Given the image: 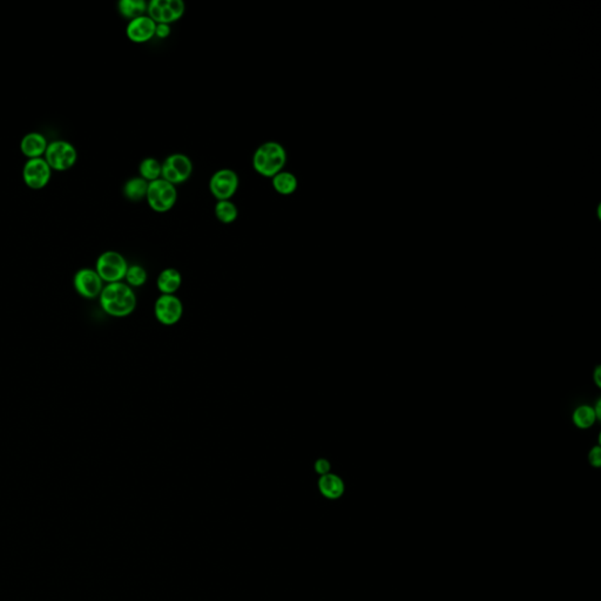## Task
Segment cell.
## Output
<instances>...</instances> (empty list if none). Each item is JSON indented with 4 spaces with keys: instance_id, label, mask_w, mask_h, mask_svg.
Returning a JSON list of instances; mask_svg holds the SVG:
<instances>
[{
    "instance_id": "1",
    "label": "cell",
    "mask_w": 601,
    "mask_h": 601,
    "mask_svg": "<svg viewBox=\"0 0 601 601\" xmlns=\"http://www.w3.org/2000/svg\"><path fill=\"white\" fill-rule=\"evenodd\" d=\"M100 304L113 318H126L135 310L137 296L127 283H108L100 294Z\"/></svg>"
},
{
    "instance_id": "2",
    "label": "cell",
    "mask_w": 601,
    "mask_h": 601,
    "mask_svg": "<svg viewBox=\"0 0 601 601\" xmlns=\"http://www.w3.org/2000/svg\"><path fill=\"white\" fill-rule=\"evenodd\" d=\"M288 154L286 148L277 141H266L255 150L252 159L254 171L263 178L271 179L284 171Z\"/></svg>"
},
{
    "instance_id": "3",
    "label": "cell",
    "mask_w": 601,
    "mask_h": 601,
    "mask_svg": "<svg viewBox=\"0 0 601 601\" xmlns=\"http://www.w3.org/2000/svg\"><path fill=\"white\" fill-rule=\"evenodd\" d=\"M146 201L153 212H169L174 208L178 201L176 186L172 185L164 179H157L155 181L150 182Z\"/></svg>"
},
{
    "instance_id": "4",
    "label": "cell",
    "mask_w": 601,
    "mask_h": 601,
    "mask_svg": "<svg viewBox=\"0 0 601 601\" xmlns=\"http://www.w3.org/2000/svg\"><path fill=\"white\" fill-rule=\"evenodd\" d=\"M161 164H162L161 179L174 186L181 185L184 182L188 181L194 171L191 157L182 153H173L168 155Z\"/></svg>"
},
{
    "instance_id": "5",
    "label": "cell",
    "mask_w": 601,
    "mask_h": 601,
    "mask_svg": "<svg viewBox=\"0 0 601 601\" xmlns=\"http://www.w3.org/2000/svg\"><path fill=\"white\" fill-rule=\"evenodd\" d=\"M44 159L52 171L66 172L71 169L78 160V152L69 141H51L48 142Z\"/></svg>"
},
{
    "instance_id": "6",
    "label": "cell",
    "mask_w": 601,
    "mask_h": 601,
    "mask_svg": "<svg viewBox=\"0 0 601 601\" xmlns=\"http://www.w3.org/2000/svg\"><path fill=\"white\" fill-rule=\"evenodd\" d=\"M127 269L128 263L126 259L114 250H107L96 260V273L99 274L103 282H121L126 276Z\"/></svg>"
},
{
    "instance_id": "7",
    "label": "cell",
    "mask_w": 601,
    "mask_h": 601,
    "mask_svg": "<svg viewBox=\"0 0 601 601\" xmlns=\"http://www.w3.org/2000/svg\"><path fill=\"white\" fill-rule=\"evenodd\" d=\"M186 12L182 0H150L147 3V16L155 24L171 25L180 21Z\"/></svg>"
},
{
    "instance_id": "8",
    "label": "cell",
    "mask_w": 601,
    "mask_h": 601,
    "mask_svg": "<svg viewBox=\"0 0 601 601\" xmlns=\"http://www.w3.org/2000/svg\"><path fill=\"white\" fill-rule=\"evenodd\" d=\"M239 186V175L230 168H221L209 179V191L216 198V201L232 200Z\"/></svg>"
},
{
    "instance_id": "9",
    "label": "cell",
    "mask_w": 601,
    "mask_h": 601,
    "mask_svg": "<svg viewBox=\"0 0 601 601\" xmlns=\"http://www.w3.org/2000/svg\"><path fill=\"white\" fill-rule=\"evenodd\" d=\"M52 169L44 157L30 159L23 167V180L25 185L33 191H39L48 185L51 180Z\"/></svg>"
},
{
    "instance_id": "10",
    "label": "cell",
    "mask_w": 601,
    "mask_h": 601,
    "mask_svg": "<svg viewBox=\"0 0 601 601\" xmlns=\"http://www.w3.org/2000/svg\"><path fill=\"white\" fill-rule=\"evenodd\" d=\"M154 313L161 325H174L181 320L184 304L175 295H161L155 302Z\"/></svg>"
},
{
    "instance_id": "11",
    "label": "cell",
    "mask_w": 601,
    "mask_h": 601,
    "mask_svg": "<svg viewBox=\"0 0 601 601\" xmlns=\"http://www.w3.org/2000/svg\"><path fill=\"white\" fill-rule=\"evenodd\" d=\"M103 282L96 270L84 268L75 274V291H78L82 298H96L100 296L103 289Z\"/></svg>"
},
{
    "instance_id": "12",
    "label": "cell",
    "mask_w": 601,
    "mask_h": 601,
    "mask_svg": "<svg viewBox=\"0 0 601 601\" xmlns=\"http://www.w3.org/2000/svg\"><path fill=\"white\" fill-rule=\"evenodd\" d=\"M155 28L157 24L148 17L147 14H145L128 21L126 26V35L134 44H145L155 38Z\"/></svg>"
},
{
    "instance_id": "13",
    "label": "cell",
    "mask_w": 601,
    "mask_h": 601,
    "mask_svg": "<svg viewBox=\"0 0 601 601\" xmlns=\"http://www.w3.org/2000/svg\"><path fill=\"white\" fill-rule=\"evenodd\" d=\"M47 146V139L39 132L28 133L21 141V153L24 154L28 160L44 157Z\"/></svg>"
},
{
    "instance_id": "14",
    "label": "cell",
    "mask_w": 601,
    "mask_h": 601,
    "mask_svg": "<svg viewBox=\"0 0 601 601\" xmlns=\"http://www.w3.org/2000/svg\"><path fill=\"white\" fill-rule=\"evenodd\" d=\"M157 289L162 295H174L181 287L182 276L180 271L175 268H167L161 271L157 277Z\"/></svg>"
},
{
    "instance_id": "15",
    "label": "cell",
    "mask_w": 601,
    "mask_h": 601,
    "mask_svg": "<svg viewBox=\"0 0 601 601\" xmlns=\"http://www.w3.org/2000/svg\"><path fill=\"white\" fill-rule=\"evenodd\" d=\"M271 186L277 194L283 196L294 194L298 188V176L294 173L284 169L271 178Z\"/></svg>"
},
{
    "instance_id": "16",
    "label": "cell",
    "mask_w": 601,
    "mask_h": 601,
    "mask_svg": "<svg viewBox=\"0 0 601 601\" xmlns=\"http://www.w3.org/2000/svg\"><path fill=\"white\" fill-rule=\"evenodd\" d=\"M148 182L140 176H134L125 182L123 185V196L132 202H140L146 200L147 195Z\"/></svg>"
},
{
    "instance_id": "17",
    "label": "cell",
    "mask_w": 601,
    "mask_h": 601,
    "mask_svg": "<svg viewBox=\"0 0 601 601\" xmlns=\"http://www.w3.org/2000/svg\"><path fill=\"white\" fill-rule=\"evenodd\" d=\"M318 488L322 495L327 498L337 499L344 492V483L338 476L328 473V475L321 476V478L318 481Z\"/></svg>"
},
{
    "instance_id": "18",
    "label": "cell",
    "mask_w": 601,
    "mask_h": 601,
    "mask_svg": "<svg viewBox=\"0 0 601 601\" xmlns=\"http://www.w3.org/2000/svg\"><path fill=\"white\" fill-rule=\"evenodd\" d=\"M121 17L130 21L147 13V3L145 0H121L118 3Z\"/></svg>"
},
{
    "instance_id": "19",
    "label": "cell",
    "mask_w": 601,
    "mask_h": 601,
    "mask_svg": "<svg viewBox=\"0 0 601 601\" xmlns=\"http://www.w3.org/2000/svg\"><path fill=\"white\" fill-rule=\"evenodd\" d=\"M214 214L219 223L223 225H232L239 218V209L232 200H223V201H216Z\"/></svg>"
},
{
    "instance_id": "20",
    "label": "cell",
    "mask_w": 601,
    "mask_h": 601,
    "mask_svg": "<svg viewBox=\"0 0 601 601\" xmlns=\"http://www.w3.org/2000/svg\"><path fill=\"white\" fill-rule=\"evenodd\" d=\"M161 168L162 164L155 157H145L139 164V176L146 180L148 184L155 181L157 179H161Z\"/></svg>"
},
{
    "instance_id": "21",
    "label": "cell",
    "mask_w": 601,
    "mask_h": 601,
    "mask_svg": "<svg viewBox=\"0 0 601 601\" xmlns=\"http://www.w3.org/2000/svg\"><path fill=\"white\" fill-rule=\"evenodd\" d=\"M147 271H146L144 266H139V264H133V266H128L125 280L127 281V284L130 288L142 287L146 283V281H147Z\"/></svg>"
},
{
    "instance_id": "22",
    "label": "cell",
    "mask_w": 601,
    "mask_h": 601,
    "mask_svg": "<svg viewBox=\"0 0 601 601\" xmlns=\"http://www.w3.org/2000/svg\"><path fill=\"white\" fill-rule=\"evenodd\" d=\"M595 418L597 417H595V409L590 407H580L573 415L574 423L581 429L592 427L595 424Z\"/></svg>"
},
{
    "instance_id": "23",
    "label": "cell",
    "mask_w": 601,
    "mask_h": 601,
    "mask_svg": "<svg viewBox=\"0 0 601 601\" xmlns=\"http://www.w3.org/2000/svg\"><path fill=\"white\" fill-rule=\"evenodd\" d=\"M315 471L318 472V475H328L330 471V463L325 458H320L315 461Z\"/></svg>"
},
{
    "instance_id": "24",
    "label": "cell",
    "mask_w": 601,
    "mask_h": 601,
    "mask_svg": "<svg viewBox=\"0 0 601 601\" xmlns=\"http://www.w3.org/2000/svg\"><path fill=\"white\" fill-rule=\"evenodd\" d=\"M172 33L171 25L168 24H157V28H155V37L157 39H161V40H164V39H167Z\"/></svg>"
},
{
    "instance_id": "25",
    "label": "cell",
    "mask_w": 601,
    "mask_h": 601,
    "mask_svg": "<svg viewBox=\"0 0 601 601\" xmlns=\"http://www.w3.org/2000/svg\"><path fill=\"white\" fill-rule=\"evenodd\" d=\"M590 461L592 465H595V468H599L601 465V451L600 448H595L591 451L590 454Z\"/></svg>"
},
{
    "instance_id": "26",
    "label": "cell",
    "mask_w": 601,
    "mask_h": 601,
    "mask_svg": "<svg viewBox=\"0 0 601 601\" xmlns=\"http://www.w3.org/2000/svg\"><path fill=\"white\" fill-rule=\"evenodd\" d=\"M599 375H600V368H598L597 371H595V382H597L598 386H600V377H599Z\"/></svg>"
}]
</instances>
